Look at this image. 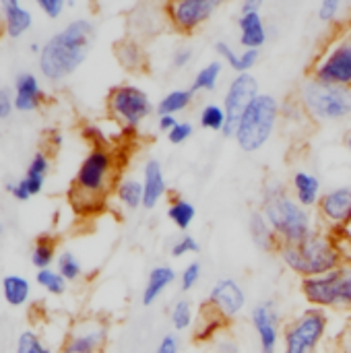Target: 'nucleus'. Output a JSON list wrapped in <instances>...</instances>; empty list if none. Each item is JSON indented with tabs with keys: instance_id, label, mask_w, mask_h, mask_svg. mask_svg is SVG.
Instances as JSON below:
<instances>
[{
	"instance_id": "48",
	"label": "nucleus",
	"mask_w": 351,
	"mask_h": 353,
	"mask_svg": "<svg viewBox=\"0 0 351 353\" xmlns=\"http://www.w3.org/2000/svg\"><path fill=\"white\" fill-rule=\"evenodd\" d=\"M180 350H182L180 337H178L176 333H166V335L159 339V343H157V347H155V353H180Z\"/></svg>"
},
{
	"instance_id": "22",
	"label": "nucleus",
	"mask_w": 351,
	"mask_h": 353,
	"mask_svg": "<svg viewBox=\"0 0 351 353\" xmlns=\"http://www.w3.org/2000/svg\"><path fill=\"white\" fill-rule=\"evenodd\" d=\"M176 281H178V273H176V269L172 265H168V263L155 265L149 271L145 288H143V294H141L143 306H153Z\"/></svg>"
},
{
	"instance_id": "37",
	"label": "nucleus",
	"mask_w": 351,
	"mask_h": 353,
	"mask_svg": "<svg viewBox=\"0 0 351 353\" xmlns=\"http://www.w3.org/2000/svg\"><path fill=\"white\" fill-rule=\"evenodd\" d=\"M203 279V265L199 261H190L188 265H184V269L178 275V285L182 294H190Z\"/></svg>"
},
{
	"instance_id": "47",
	"label": "nucleus",
	"mask_w": 351,
	"mask_h": 353,
	"mask_svg": "<svg viewBox=\"0 0 351 353\" xmlns=\"http://www.w3.org/2000/svg\"><path fill=\"white\" fill-rule=\"evenodd\" d=\"M213 352L242 353V350H240V345H238V341H236L234 337H230L228 333H223V335H219V337H215V339H213Z\"/></svg>"
},
{
	"instance_id": "3",
	"label": "nucleus",
	"mask_w": 351,
	"mask_h": 353,
	"mask_svg": "<svg viewBox=\"0 0 351 353\" xmlns=\"http://www.w3.org/2000/svg\"><path fill=\"white\" fill-rule=\"evenodd\" d=\"M277 254L285 269L300 279L329 275L350 263L341 240L321 228L298 244H281Z\"/></svg>"
},
{
	"instance_id": "1",
	"label": "nucleus",
	"mask_w": 351,
	"mask_h": 353,
	"mask_svg": "<svg viewBox=\"0 0 351 353\" xmlns=\"http://www.w3.org/2000/svg\"><path fill=\"white\" fill-rule=\"evenodd\" d=\"M95 23L89 17H74L62 29L52 33L37 56L39 72L50 83L70 79L89 58L95 41Z\"/></svg>"
},
{
	"instance_id": "23",
	"label": "nucleus",
	"mask_w": 351,
	"mask_h": 353,
	"mask_svg": "<svg viewBox=\"0 0 351 353\" xmlns=\"http://www.w3.org/2000/svg\"><path fill=\"white\" fill-rule=\"evenodd\" d=\"M215 54L219 56V60L230 66L234 70V74H246L252 72V68L257 66L259 58H261V50H234V46L230 41H215Z\"/></svg>"
},
{
	"instance_id": "2",
	"label": "nucleus",
	"mask_w": 351,
	"mask_h": 353,
	"mask_svg": "<svg viewBox=\"0 0 351 353\" xmlns=\"http://www.w3.org/2000/svg\"><path fill=\"white\" fill-rule=\"evenodd\" d=\"M116 176V153L106 147L89 149L83 161L79 163V170L72 178V186L68 192L72 209L81 215L97 213L106 205L110 192H114Z\"/></svg>"
},
{
	"instance_id": "12",
	"label": "nucleus",
	"mask_w": 351,
	"mask_h": 353,
	"mask_svg": "<svg viewBox=\"0 0 351 353\" xmlns=\"http://www.w3.org/2000/svg\"><path fill=\"white\" fill-rule=\"evenodd\" d=\"M217 8H219L217 0H176V2L166 4L163 12L170 25L178 33L190 35L211 21Z\"/></svg>"
},
{
	"instance_id": "39",
	"label": "nucleus",
	"mask_w": 351,
	"mask_h": 353,
	"mask_svg": "<svg viewBox=\"0 0 351 353\" xmlns=\"http://www.w3.org/2000/svg\"><path fill=\"white\" fill-rule=\"evenodd\" d=\"M118 60L124 64V68H130V70H137L143 66V50L139 48V43L134 41H124L118 46Z\"/></svg>"
},
{
	"instance_id": "56",
	"label": "nucleus",
	"mask_w": 351,
	"mask_h": 353,
	"mask_svg": "<svg viewBox=\"0 0 351 353\" xmlns=\"http://www.w3.org/2000/svg\"><path fill=\"white\" fill-rule=\"evenodd\" d=\"M4 232H6V225H4V223H2V221H0V238H2V236H4Z\"/></svg>"
},
{
	"instance_id": "52",
	"label": "nucleus",
	"mask_w": 351,
	"mask_h": 353,
	"mask_svg": "<svg viewBox=\"0 0 351 353\" xmlns=\"http://www.w3.org/2000/svg\"><path fill=\"white\" fill-rule=\"evenodd\" d=\"M337 353H351V325L345 329V333H343L341 339H339Z\"/></svg>"
},
{
	"instance_id": "4",
	"label": "nucleus",
	"mask_w": 351,
	"mask_h": 353,
	"mask_svg": "<svg viewBox=\"0 0 351 353\" xmlns=\"http://www.w3.org/2000/svg\"><path fill=\"white\" fill-rule=\"evenodd\" d=\"M261 211L281 244H298L319 230V219L304 209L285 184L273 180L263 186Z\"/></svg>"
},
{
	"instance_id": "36",
	"label": "nucleus",
	"mask_w": 351,
	"mask_h": 353,
	"mask_svg": "<svg viewBox=\"0 0 351 353\" xmlns=\"http://www.w3.org/2000/svg\"><path fill=\"white\" fill-rule=\"evenodd\" d=\"M14 353H54V350L35 331H23L17 337Z\"/></svg>"
},
{
	"instance_id": "20",
	"label": "nucleus",
	"mask_w": 351,
	"mask_h": 353,
	"mask_svg": "<svg viewBox=\"0 0 351 353\" xmlns=\"http://www.w3.org/2000/svg\"><path fill=\"white\" fill-rule=\"evenodd\" d=\"M238 29L242 50H261L269 41V25L261 12H238Z\"/></svg>"
},
{
	"instance_id": "17",
	"label": "nucleus",
	"mask_w": 351,
	"mask_h": 353,
	"mask_svg": "<svg viewBox=\"0 0 351 353\" xmlns=\"http://www.w3.org/2000/svg\"><path fill=\"white\" fill-rule=\"evenodd\" d=\"M12 97H14V112L31 114L37 112L46 101V91L41 87V81L31 70L17 72L12 81Z\"/></svg>"
},
{
	"instance_id": "57",
	"label": "nucleus",
	"mask_w": 351,
	"mask_h": 353,
	"mask_svg": "<svg viewBox=\"0 0 351 353\" xmlns=\"http://www.w3.org/2000/svg\"><path fill=\"white\" fill-rule=\"evenodd\" d=\"M345 33H348V37H350V43H351V25L345 29Z\"/></svg>"
},
{
	"instance_id": "25",
	"label": "nucleus",
	"mask_w": 351,
	"mask_h": 353,
	"mask_svg": "<svg viewBox=\"0 0 351 353\" xmlns=\"http://www.w3.org/2000/svg\"><path fill=\"white\" fill-rule=\"evenodd\" d=\"M0 294L10 308H23L31 300V281L25 275L8 273L0 281Z\"/></svg>"
},
{
	"instance_id": "26",
	"label": "nucleus",
	"mask_w": 351,
	"mask_h": 353,
	"mask_svg": "<svg viewBox=\"0 0 351 353\" xmlns=\"http://www.w3.org/2000/svg\"><path fill=\"white\" fill-rule=\"evenodd\" d=\"M114 201L128 213L143 207V182L137 176H122L114 188Z\"/></svg>"
},
{
	"instance_id": "19",
	"label": "nucleus",
	"mask_w": 351,
	"mask_h": 353,
	"mask_svg": "<svg viewBox=\"0 0 351 353\" xmlns=\"http://www.w3.org/2000/svg\"><path fill=\"white\" fill-rule=\"evenodd\" d=\"M290 192L294 194V199L308 211L319 207V201L323 199L325 190H323V180L319 174L310 172V170H296L292 174L290 180Z\"/></svg>"
},
{
	"instance_id": "11",
	"label": "nucleus",
	"mask_w": 351,
	"mask_h": 353,
	"mask_svg": "<svg viewBox=\"0 0 351 353\" xmlns=\"http://www.w3.org/2000/svg\"><path fill=\"white\" fill-rule=\"evenodd\" d=\"M259 93H261L259 79L252 72L232 77V81L228 83V87L223 91V99H221V105H223L225 116H228V126H225L223 137H234V130H236L240 116L244 114V110L252 103V99Z\"/></svg>"
},
{
	"instance_id": "8",
	"label": "nucleus",
	"mask_w": 351,
	"mask_h": 353,
	"mask_svg": "<svg viewBox=\"0 0 351 353\" xmlns=\"http://www.w3.org/2000/svg\"><path fill=\"white\" fill-rule=\"evenodd\" d=\"M106 105L112 120L122 130H130V132H137L155 114V103L151 101L149 93L132 83H122L112 87Z\"/></svg>"
},
{
	"instance_id": "9",
	"label": "nucleus",
	"mask_w": 351,
	"mask_h": 353,
	"mask_svg": "<svg viewBox=\"0 0 351 353\" xmlns=\"http://www.w3.org/2000/svg\"><path fill=\"white\" fill-rule=\"evenodd\" d=\"M308 77L325 85L351 89V43L345 31L329 39V43L314 58Z\"/></svg>"
},
{
	"instance_id": "50",
	"label": "nucleus",
	"mask_w": 351,
	"mask_h": 353,
	"mask_svg": "<svg viewBox=\"0 0 351 353\" xmlns=\"http://www.w3.org/2000/svg\"><path fill=\"white\" fill-rule=\"evenodd\" d=\"M178 116H157V130L159 132H170L176 124H178Z\"/></svg>"
},
{
	"instance_id": "44",
	"label": "nucleus",
	"mask_w": 351,
	"mask_h": 353,
	"mask_svg": "<svg viewBox=\"0 0 351 353\" xmlns=\"http://www.w3.org/2000/svg\"><path fill=\"white\" fill-rule=\"evenodd\" d=\"M341 273V310L351 312V263L339 269Z\"/></svg>"
},
{
	"instance_id": "55",
	"label": "nucleus",
	"mask_w": 351,
	"mask_h": 353,
	"mask_svg": "<svg viewBox=\"0 0 351 353\" xmlns=\"http://www.w3.org/2000/svg\"><path fill=\"white\" fill-rule=\"evenodd\" d=\"M345 147H348V151H350L351 155V132H348V137H345Z\"/></svg>"
},
{
	"instance_id": "24",
	"label": "nucleus",
	"mask_w": 351,
	"mask_h": 353,
	"mask_svg": "<svg viewBox=\"0 0 351 353\" xmlns=\"http://www.w3.org/2000/svg\"><path fill=\"white\" fill-rule=\"evenodd\" d=\"M246 228H248V236L252 240V244L261 250V252H277L281 242L279 238L275 236L273 228L269 225L267 217L263 215L261 209H254L250 211L248 215V221H246Z\"/></svg>"
},
{
	"instance_id": "45",
	"label": "nucleus",
	"mask_w": 351,
	"mask_h": 353,
	"mask_svg": "<svg viewBox=\"0 0 351 353\" xmlns=\"http://www.w3.org/2000/svg\"><path fill=\"white\" fill-rule=\"evenodd\" d=\"M35 6L48 17V19H58L62 17V12L66 10V2L64 0H37Z\"/></svg>"
},
{
	"instance_id": "14",
	"label": "nucleus",
	"mask_w": 351,
	"mask_h": 353,
	"mask_svg": "<svg viewBox=\"0 0 351 353\" xmlns=\"http://www.w3.org/2000/svg\"><path fill=\"white\" fill-rule=\"evenodd\" d=\"M108 325L101 319H81L68 331L60 353H103L108 343Z\"/></svg>"
},
{
	"instance_id": "10",
	"label": "nucleus",
	"mask_w": 351,
	"mask_h": 353,
	"mask_svg": "<svg viewBox=\"0 0 351 353\" xmlns=\"http://www.w3.org/2000/svg\"><path fill=\"white\" fill-rule=\"evenodd\" d=\"M250 325L257 335L259 353H281L283 316L273 300H261L250 310Z\"/></svg>"
},
{
	"instance_id": "51",
	"label": "nucleus",
	"mask_w": 351,
	"mask_h": 353,
	"mask_svg": "<svg viewBox=\"0 0 351 353\" xmlns=\"http://www.w3.org/2000/svg\"><path fill=\"white\" fill-rule=\"evenodd\" d=\"M263 8V2L261 0H242L240 6H238V12H261Z\"/></svg>"
},
{
	"instance_id": "16",
	"label": "nucleus",
	"mask_w": 351,
	"mask_h": 353,
	"mask_svg": "<svg viewBox=\"0 0 351 353\" xmlns=\"http://www.w3.org/2000/svg\"><path fill=\"white\" fill-rule=\"evenodd\" d=\"M317 213V219L327 232L351 228V186H335L325 190Z\"/></svg>"
},
{
	"instance_id": "53",
	"label": "nucleus",
	"mask_w": 351,
	"mask_h": 353,
	"mask_svg": "<svg viewBox=\"0 0 351 353\" xmlns=\"http://www.w3.org/2000/svg\"><path fill=\"white\" fill-rule=\"evenodd\" d=\"M62 143H64V134H62L60 130H52V132H50V145L56 147V149H60Z\"/></svg>"
},
{
	"instance_id": "42",
	"label": "nucleus",
	"mask_w": 351,
	"mask_h": 353,
	"mask_svg": "<svg viewBox=\"0 0 351 353\" xmlns=\"http://www.w3.org/2000/svg\"><path fill=\"white\" fill-rule=\"evenodd\" d=\"M194 134V124L188 122V120H180L170 132H168V141L172 145H184L186 141H190Z\"/></svg>"
},
{
	"instance_id": "27",
	"label": "nucleus",
	"mask_w": 351,
	"mask_h": 353,
	"mask_svg": "<svg viewBox=\"0 0 351 353\" xmlns=\"http://www.w3.org/2000/svg\"><path fill=\"white\" fill-rule=\"evenodd\" d=\"M50 168H52V161H50V155L46 151H37L33 153V157L29 159L27 163V170L23 174V182L29 190L31 196L39 194L46 186V178L50 174Z\"/></svg>"
},
{
	"instance_id": "40",
	"label": "nucleus",
	"mask_w": 351,
	"mask_h": 353,
	"mask_svg": "<svg viewBox=\"0 0 351 353\" xmlns=\"http://www.w3.org/2000/svg\"><path fill=\"white\" fill-rule=\"evenodd\" d=\"M343 8H345V4H343L341 0H323V2L319 4V8H317L319 21L333 25V23H337V21H339V17H341Z\"/></svg>"
},
{
	"instance_id": "34",
	"label": "nucleus",
	"mask_w": 351,
	"mask_h": 353,
	"mask_svg": "<svg viewBox=\"0 0 351 353\" xmlns=\"http://www.w3.org/2000/svg\"><path fill=\"white\" fill-rule=\"evenodd\" d=\"M54 269H56L68 283L79 281V279L83 277V273H85L81 259H79L72 250H62V252H58V259H56Z\"/></svg>"
},
{
	"instance_id": "6",
	"label": "nucleus",
	"mask_w": 351,
	"mask_h": 353,
	"mask_svg": "<svg viewBox=\"0 0 351 353\" xmlns=\"http://www.w3.org/2000/svg\"><path fill=\"white\" fill-rule=\"evenodd\" d=\"M296 103L317 124H341L351 118V89L325 85L312 77L300 83Z\"/></svg>"
},
{
	"instance_id": "29",
	"label": "nucleus",
	"mask_w": 351,
	"mask_h": 353,
	"mask_svg": "<svg viewBox=\"0 0 351 353\" xmlns=\"http://www.w3.org/2000/svg\"><path fill=\"white\" fill-rule=\"evenodd\" d=\"M166 215H168L170 223L178 232L188 234V230L192 228V223L197 219V207L188 199H184V196H174L168 203V213Z\"/></svg>"
},
{
	"instance_id": "15",
	"label": "nucleus",
	"mask_w": 351,
	"mask_h": 353,
	"mask_svg": "<svg viewBox=\"0 0 351 353\" xmlns=\"http://www.w3.org/2000/svg\"><path fill=\"white\" fill-rule=\"evenodd\" d=\"M302 298L310 308L321 310H341V273L333 271L321 277L300 279Z\"/></svg>"
},
{
	"instance_id": "38",
	"label": "nucleus",
	"mask_w": 351,
	"mask_h": 353,
	"mask_svg": "<svg viewBox=\"0 0 351 353\" xmlns=\"http://www.w3.org/2000/svg\"><path fill=\"white\" fill-rule=\"evenodd\" d=\"M201 252V242L192 234H180L172 244H170V256L172 259H184L190 254Z\"/></svg>"
},
{
	"instance_id": "30",
	"label": "nucleus",
	"mask_w": 351,
	"mask_h": 353,
	"mask_svg": "<svg viewBox=\"0 0 351 353\" xmlns=\"http://www.w3.org/2000/svg\"><path fill=\"white\" fill-rule=\"evenodd\" d=\"M223 62L221 60H211L207 62L205 66H201L192 81H190V91L197 95V93H211L217 89L219 81H221V74H223Z\"/></svg>"
},
{
	"instance_id": "49",
	"label": "nucleus",
	"mask_w": 351,
	"mask_h": 353,
	"mask_svg": "<svg viewBox=\"0 0 351 353\" xmlns=\"http://www.w3.org/2000/svg\"><path fill=\"white\" fill-rule=\"evenodd\" d=\"M14 112V97L8 87H0V120H8Z\"/></svg>"
},
{
	"instance_id": "32",
	"label": "nucleus",
	"mask_w": 351,
	"mask_h": 353,
	"mask_svg": "<svg viewBox=\"0 0 351 353\" xmlns=\"http://www.w3.org/2000/svg\"><path fill=\"white\" fill-rule=\"evenodd\" d=\"M199 124L201 128L209 130V132H225V126H228V116H225V110L221 103L217 101H209L201 108L199 112Z\"/></svg>"
},
{
	"instance_id": "43",
	"label": "nucleus",
	"mask_w": 351,
	"mask_h": 353,
	"mask_svg": "<svg viewBox=\"0 0 351 353\" xmlns=\"http://www.w3.org/2000/svg\"><path fill=\"white\" fill-rule=\"evenodd\" d=\"M194 60V50L190 46H180L172 52V70H184L186 66H190V62Z\"/></svg>"
},
{
	"instance_id": "5",
	"label": "nucleus",
	"mask_w": 351,
	"mask_h": 353,
	"mask_svg": "<svg viewBox=\"0 0 351 353\" xmlns=\"http://www.w3.org/2000/svg\"><path fill=\"white\" fill-rule=\"evenodd\" d=\"M281 118V103L273 93H259L240 116L234 141L244 153H259L273 139Z\"/></svg>"
},
{
	"instance_id": "35",
	"label": "nucleus",
	"mask_w": 351,
	"mask_h": 353,
	"mask_svg": "<svg viewBox=\"0 0 351 353\" xmlns=\"http://www.w3.org/2000/svg\"><path fill=\"white\" fill-rule=\"evenodd\" d=\"M35 283H37L43 292H48L50 296H62V294L66 292V288H68V281H66L54 267L37 271V273H35Z\"/></svg>"
},
{
	"instance_id": "54",
	"label": "nucleus",
	"mask_w": 351,
	"mask_h": 353,
	"mask_svg": "<svg viewBox=\"0 0 351 353\" xmlns=\"http://www.w3.org/2000/svg\"><path fill=\"white\" fill-rule=\"evenodd\" d=\"M29 52H31V54H35V56H39V52H41V43H39V41H31V43H29Z\"/></svg>"
},
{
	"instance_id": "46",
	"label": "nucleus",
	"mask_w": 351,
	"mask_h": 353,
	"mask_svg": "<svg viewBox=\"0 0 351 353\" xmlns=\"http://www.w3.org/2000/svg\"><path fill=\"white\" fill-rule=\"evenodd\" d=\"M4 188H6V192H10V196H12L14 201H19V203H27V201L31 199V194H29V190H27L23 178H19V180H6Z\"/></svg>"
},
{
	"instance_id": "33",
	"label": "nucleus",
	"mask_w": 351,
	"mask_h": 353,
	"mask_svg": "<svg viewBox=\"0 0 351 353\" xmlns=\"http://www.w3.org/2000/svg\"><path fill=\"white\" fill-rule=\"evenodd\" d=\"M170 325L174 327V331L184 333L194 325V306L190 300L180 298L172 304L170 308Z\"/></svg>"
},
{
	"instance_id": "18",
	"label": "nucleus",
	"mask_w": 351,
	"mask_h": 353,
	"mask_svg": "<svg viewBox=\"0 0 351 353\" xmlns=\"http://www.w3.org/2000/svg\"><path fill=\"white\" fill-rule=\"evenodd\" d=\"M141 182H143V209L151 211L166 199L170 190L163 163L155 157H149L143 165Z\"/></svg>"
},
{
	"instance_id": "21",
	"label": "nucleus",
	"mask_w": 351,
	"mask_h": 353,
	"mask_svg": "<svg viewBox=\"0 0 351 353\" xmlns=\"http://www.w3.org/2000/svg\"><path fill=\"white\" fill-rule=\"evenodd\" d=\"M0 17H2L4 33L10 39L23 37L33 27V12L17 0H2Z\"/></svg>"
},
{
	"instance_id": "7",
	"label": "nucleus",
	"mask_w": 351,
	"mask_h": 353,
	"mask_svg": "<svg viewBox=\"0 0 351 353\" xmlns=\"http://www.w3.org/2000/svg\"><path fill=\"white\" fill-rule=\"evenodd\" d=\"M331 333V314L321 308H306L283 327L281 353H321Z\"/></svg>"
},
{
	"instance_id": "31",
	"label": "nucleus",
	"mask_w": 351,
	"mask_h": 353,
	"mask_svg": "<svg viewBox=\"0 0 351 353\" xmlns=\"http://www.w3.org/2000/svg\"><path fill=\"white\" fill-rule=\"evenodd\" d=\"M58 252H56V240L48 234L37 236V240L33 242L31 250H29V261L31 265L41 271V269H50L52 265H56Z\"/></svg>"
},
{
	"instance_id": "28",
	"label": "nucleus",
	"mask_w": 351,
	"mask_h": 353,
	"mask_svg": "<svg viewBox=\"0 0 351 353\" xmlns=\"http://www.w3.org/2000/svg\"><path fill=\"white\" fill-rule=\"evenodd\" d=\"M194 103V93L190 87H178L168 91L157 103H155V114L157 116H178L186 112Z\"/></svg>"
},
{
	"instance_id": "13",
	"label": "nucleus",
	"mask_w": 351,
	"mask_h": 353,
	"mask_svg": "<svg viewBox=\"0 0 351 353\" xmlns=\"http://www.w3.org/2000/svg\"><path fill=\"white\" fill-rule=\"evenodd\" d=\"M246 292L234 277L217 279L207 294V308L213 314H217L223 323H230L236 316H240L246 308Z\"/></svg>"
},
{
	"instance_id": "41",
	"label": "nucleus",
	"mask_w": 351,
	"mask_h": 353,
	"mask_svg": "<svg viewBox=\"0 0 351 353\" xmlns=\"http://www.w3.org/2000/svg\"><path fill=\"white\" fill-rule=\"evenodd\" d=\"M83 139L91 145V149L93 147H106V149H110V134L99 126V124H85L83 126Z\"/></svg>"
}]
</instances>
